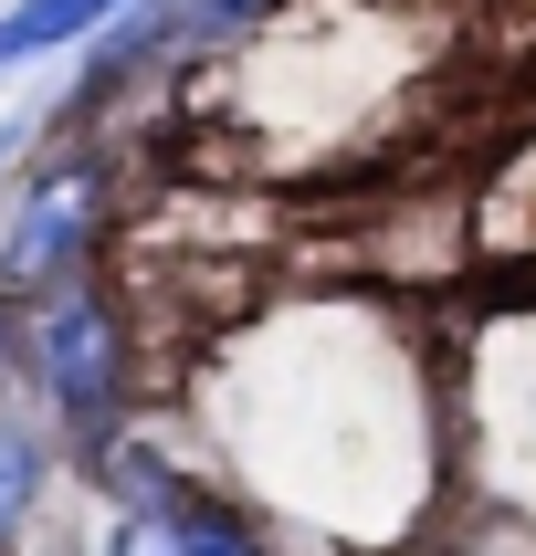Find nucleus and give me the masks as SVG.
I'll use <instances>...</instances> for the list:
<instances>
[{"mask_svg": "<svg viewBox=\"0 0 536 556\" xmlns=\"http://www.w3.org/2000/svg\"><path fill=\"white\" fill-rule=\"evenodd\" d=\"M42 389L63 400V420L105 431L116 420V305L95 283H63L42 305Z\"/></svg>", "mask_w": 536, "mask_h": 556, "instance_id": "nucleus-2", "label": "nucleus"}, {"mask_svg": "<svg viewBox=\"0 0 536 556\" xmlns=\"http://www.w3.org/2000/svg\"><path fill=\"white\" fill-rule=\"evenodd\" d=\"M116 11H137V0H22V11H0V74L32 53H53V42H85V31H105Z\"/></svg>", "mask_w": 536, "mask_h": 556, "instance_id": "nucleus-4", "label": "nucleus"}, {"mask_svg": "<svg viewBox=\"0 0 536 556\" xmlns=\"http://www.w3.org/2000/svg\"><path fill=\"white\" fill-rule=\"evenodd\" d=\"M463 400V431H473V494L536 515V315H504L495 337L473 346V368L452 378Z\"/></svg>", "mask_w": 536, "mask_h": 556, "instance_id": "nucleus-1", "label": "nucleus"}, {"mask_svg": "<svg viewBox=\"0 0 536 556\" xmlns=\"http://www.w3.org/2000/svg\"><path fill=\"white\" fill-rule=\"evenodd\" d=\"M95 211H105V179L95 168H53V179L22 200V220H11V252H0V283H53L74 252H85Z\"/></svg>", "mask_w": 536, "mask_h": 556, "instance_id": "nucleus-3", "label": "nucleus"}, {"mask_svg": "<svg viewBox=\"0 0 536 556\" xmlns=\"http://www.w3.org/2000/svg\"><path fill=\"white\" fill-rule=\"evenodd\" d=\"M32 494H42V441H32L22 420H0V535L32 515Z\"/></svg>", "mask_w": 536, "mask_h": 556, "instance_id": "nucleus-5", "label": "nucleus"}, {"mask_svg": "<svg viewBox=\"0 0 536 556\" xmlns=\"http://www.w3.org/2000/svg\"><path fill=\"white\" fill-rule=\"evenodd\" d=\"M105 556H179V546H169V526H158V515H126Z\"/></svg>", "mask_w": 536, "mask_h": 556, "instance_id": "nucleus-6", "label": "nucleus"}]
</instances>
